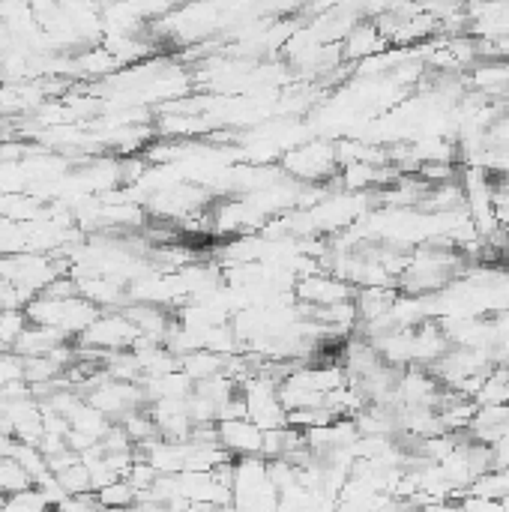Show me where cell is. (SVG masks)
<instances>
[{"instance_id":"1","label":"cell","mask_w":509,"mask_h":512,"mask_svg":"<svg viewBox=\"0 0 509 512\" xmlns=\"http://www.w3.org/2000/svg\"><path fill=\"white\" fill-rule=\"evenodd\" d=\"M339 168H342L339 165V153L330 144H306V147L294 150L285 159L288 177L303 180V183H315V180H321L327 174H336Z\"/></svg>"},{"instance_id":"2","label":"cell","mask_w":509,"mask_h":512,"mask_svg":"<svg viewBox=\"0 0 509 512\" xmlns=\"http://www.w3.org/2000/svg\"><path fill=\"white\" fill-rule=\"evenodd\" d=\"M216 438L228 450L231 459L261 456V450H264V429L249 417H219Z\"/></svg>"}]
</instances>
